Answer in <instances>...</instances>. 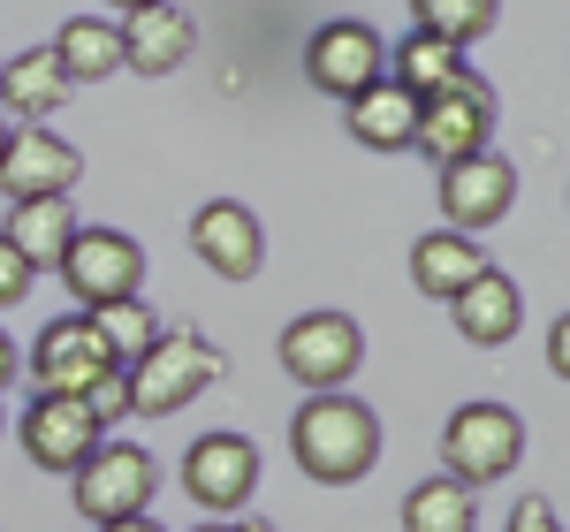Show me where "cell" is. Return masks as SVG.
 Listing matches in <instances>:
<instances>
[{
	"label": "cell",
	"mask_w": 570,
	"mask_h": 532,
	"mask_svg": "<svg viewBox=\"0 0 570 532\" xmlns=\"http://www.w3.org/2000/svg\"><path fill=\"white\" fill-rule=\"evenodd\" d=\"M77 403L91 411V426H99V434H107V426H122V418H130V373L115 365V373H107V381H91Z\"/></svg>",
	"instance_id": "26"
},
{
	"label": "cell",
	"mask_w": 570,
	"mask_h": 532,
	"mask_svg": "<svg viewBox=\"0 0 570 532\" xmlns=\"http://www.w3.org/2000/svg\"><path fill=\"white\" fill-rule=\"evenodd\" d=\"M357 365H365V327L351 312H305L282 327V373L312 396H343V381H357Z\"/></svg>",
	"instance_id": "4"
},
{
	"label": "cell",
	"mask_w": 570,
	"mask_h": 532,
	"mask_svg": "<svg viewBox=\"0 0 570 532\" xmlns=\"http://www.w3.org/2000/svg\"><path fill=\"white\" fill-rule=\"evenodd\" d=\"M305 77L327 99H343L351 107L357 91H373L389 77V39L373 31V23H357V16H335V23H320L305 46Z\"/></svg>",
	"instance_id": "9"
},
{
	"label": "cell",
	"mask_w": 570,
	"mask_h": 532,
	"mask_svg": "<svg viewBox=\"0 0 570 532\" xmlns=\"http://www.w3.org/2000/svg\"><path fill=\"white\" fill-rule=\"evenodd\" d=\"M16 442H23V456H31L39 472L77 480V472L91 464V449L107 442V434L91 426L85 403H69V396H31V403H23V418H16Z\"/></svg>",
	"instance_id": "12"
},
{
	"label": "cell",
	"mask_w": 570,
	"mask_h": 532,
	"mask_svg": "<svg viewBox=\"0 0 570 532\" xmlns=\"http://www.w3.org/2000/svg\"><path fill=\"white\" fill-rule=\"evenodd\" d=\"M53 61H61L69 85H99V77H115V69H122L115 23H107V16H69V23L53 31Z\"/></svg>",
	"instance_id": "22"
},
{
	"label": "cell",
	"mask_w": 570,
	"mask_h": 532,
	"mask_svg": "<svg viewBox=\"0 0 570 532\" xmlns=\"http://www.w3.org/2000/svg\"><path fill=\"white\" fill-rule=\"evenodd\" d=\"M464 77V53L456 46H441V39H426V31H403L395 39V53H389V85H403L419 107L434 99V91H449Z\"/></svg>",
	"instance_id": "21"
},
{
	"label": "cell",
	"mask_w": 570,
	"mask_h": 532,
	"mask_svg": "<svg viewBox=\"0 0 570 532\" xmlns=\"http://www.w3.org/2000/svg\"><path fill=\"white\" fill-rule=\"evenodd\" d=\"M85 176V152L69 145V137L46 130H8V160H0V190L16 198V206H39V198H69Z\"/></svg>",
	"instance_id": "13"
},
{
	"label": "cell",
	"mask_w": 570,
	"mask_h": 532,
	"mask_svg": "<svg viewBox=\"0 0 570 532\" xmlns=\"http://www.w3.org/2000/svg\"><path fill=\"white\" fill-rule=\"evenodd\" d=\"M0 426H8V418H0Z\"/></svg>",
	"instance_id": "34"
},
{
	"label": "cell",
	"mask_w": 570,
	"mask_h": 532,
	"mask_svg": "<svg viewBox=\"0 0 570 532\" xmlns=\"http://www.w3.org/2000/svg\"><path fill=\"white\" fill-rule=\"evenodd\" d=\"M441 480H456V487H494V480H510L518 464H525V418L510 411V403H456L449 411V426H441Z\"/></svg>",
	"instance_id": "3"
},
{
	"label": "cell",
	"mask_w": 570,
	"mask_h": 532,
	"mask_svg": "<svg viewBox=\"0 0 570 532\" xmlns=\"http://www.w3.org/2000/svg\"><path fill=\"white\" fill-rule=\"evenodd\" d=\"M122 373H130V418H176L183 403H198L220 373H228V357H220L190 319H176V327H160V343L137 357V365H122Z\"/></svg>",
	"instance_id": "2"
},
{
	"label": "cell",
	"mask_w": 570,
	"mask_h": 532,
	"mask_svg": "<svg viewBox=\"0 0 570 532\" xmlns=\"http://www.w3.org/2000/svg\"><path fill=\"white\" fill-rule=\"evenodd\" d=\"M115 373V357L99 343V327H91V312H69V319H46L39 343H31V381H39V396H85L91 381H107Z\"/></svg>",
	"instance_id": "11"
},
{
	"label": "cell",
	"mask_w": 570,
	"mask_h": 532,
	"mask_svg": "<svg viewBox=\"0 0 570 532\" xmlns=\"http://www.w3.org/2000/svg\"><path fill=\"white\" fill-rule=\"evenodd\" d=\"M183 494L206 510V518H244V502L259 494V449L244 442V434H198V442L183 449Z\"/></svg>",
	"instance_id": "6"
},
{
	"label": "cell",
	"mask_w": 570,
	"mask_h": 532,
	"mask_svg": "<svg viewBox=\"0 0 570 532\" xmlns=\"http://www.w3.org/2000/svg\"><path fill=\"white\" fill-rule=\"evenodd\" d=\"M61 282L77 312H107V305H130L145 289V244L122 236V228H77L69 252H61Z\"/></svg>",
	"instance_id": "5"
},
{
	"label": "cell",
	"mask_w": 570,
	"mask_h": 532,
	"mask_svg": "<svg viewBox=\"0 0 570 532\" xmlns=\"http://www.w3.org/2000/svg\"><path fill=\"white\" fill-rule=\"evenodd\" d=\"M0 160H8V122H0Z\"/></svg>",
	"instance_id": "33"
},
{
	"label": "cell",
	"mask_w": 570,
	"mask_h": 532,
	"mask_svg": "<svg viewBox=\"0 0 570 532\" xmlns=\"http://www.w3.org/2000/svg\"><path fill=\"white\" fill-rule=\"evenodd\" d=\"M69 487H77V510L91 525H122V518H145V502L160 487V464H153V449H137V442H99Z\"/></svg>",
	"instance_id": "7"
},
{
	"label": "cell",
	"mask_w": 570,
	"mask_h": 532,
	"mask_svg": "<svg viewBox=\"0 0 570 532\" xmlns=\"http://www.w3.org/2000/svg\"><path fill=\"white\" fill-rule=\"evenodd\" d=\"M343 122H351V137L365 152H411L419 145V99L381 77L373 91H357L351 107H343Z\"/></svg>",
	"instance_id": "19"
},
{
	"label": "cell",
	"mask_w": 570,
	"mask_h": 532,
	"mask_svg": "<svg viewBox=\"0 0 570 532\" xmlns=\"http://www.w3.org/2000/svg\"><path fill=\"white\" fill-rule=\"evenodd\" d=\"M502 23V0H411V31H426L441 46H480Z\"/></svg>",
	"instance_id": "24"
},
{
	"label": "cell",
	"mask_w": 570,
	"mask_h": 532,
	"mask_svg": "<svg viewBox=\"0 0 570 532\" xmlns=\"http://www.w3.org/2000/svg\"><path fill=\"white\" fill-rule=\"evenodd\" d=\"M434 198H441V221L456 228V236H472V244H480L487 228H494L502 214H510V206H518V168H510V160L487 145V152H472V160L441 168Z\"/></svg>",
	"instance_id": "10"
},
{
	"label": "cell",
	"mask_w": 570,
	"mask_h": 532,
	"mask_svg": "<svg viewBox=\"0 0 570 532\" xmlns=\"http://www.w3.org/2000/svg\"><path fill=\"white\" fill-rule=\"evenodd\" d=\"M289 456L312 487H357L381 464V418L357 396H305L289 418Z\"/></svg>",
	"instance_id": "1"
},
{
	"label": "cell",
	"mask_w": 570,
	"mask_h": 532,
	"mask_svg": "<svg viewBox=\"0 0 570 532\" xmlns=\"http://www.w3.org/2000/svg\"><path fill=\"white\" fill-rule=\"evenodd\" d=\"M99 532H160L153 518H122V525H99Z\"/></svg>",
	"instance_id": "32"
},
{
	"label": "cell",
	"mask_w": 570,
	"mask_h": 532,
	"mask_svg": "<svg viewBox=\"0 0 570 532\" xmlns=\"http://www.w3.org/2000/svg\"><path fill=\"white\" fill-rule=\"evenodd\" d=\"M449 312H456V335H464V343H480V351H502V343L525 327V297H518V282H510L502 266H487V274Z\"/></svg>",
	"instance_id": "18"
},
{
	"label": "cell",
	"mask_w": 570,
	"mask_h": 532,
	"mask_svg": "<svg viewBox=\"0 0 570 532\" xmlns=\"http://www.w3.org/2000/svg\"><path fill=\"white\" fill-rule=\"evenodd\" d=\"M190 532H274V525H266V518H252V510H244V518H220V525H214V518H206V525H190Z\"/></svg>",
	"instance_id": "29"
},
{
	"label": "cell",
	"mask_w": 570,
	"mask_h": 532,
	"mask_svg": "<svg viewBox=\"0 0 570 532\" xmlns=\"http://www.w3.org/2000/svg\"><path fill=\"white\" fill-rule=\"evenodd\" d=\"M0 236H8V252L31 266V274H46V266L61 274V252H69V236H77V206H69V198H39V206H16Z\"/></svg>",
	"instance_id": "20"
},
{
	"label": "cell",
	"mask_w": 570,
	"mask_h": 532,
	"mask_svg": "<svg viewBox=\"0 0 570 532\" xmlns=\"http://www.w3.org/2000/svg\"><path fill=\"white\" fill-rule=\"evenodd\" d=\"M548 365H556V373H570V327H563V319L548 327Z\"/></svg>",
	"instance_id": "30"
},
{
	"label": "cell",
	"mask_w": 570,
	"mask_h": 532,
	"mask_svg": "<svg viewBox=\"0 0 570 532\" xmlns=\"http://www.w3.org/2000/svg\"><path fill=\"white\" fill-rule=\"evenodd\" d=\"M403 532H480V494L456 480H419L403 494Z\"/></svg>",
	"instance_id": "23"
},
{
	"label": "cell",
	"mask_w": 570,
	"mask_h": 532,
	"mask_svg": "<svg viewBox=\"0 0 570 532\" xmlns=\"http://www.w3.org/2000/svg\"><path fill=\"white\" fill-rule=\"evenodd\" d=\"M115 46H122V69H137V77H176L198 46V23L183 8H122Z\"/></svg>",
	"instance_id": "15"
},
{
	"label": "cell",
	"mask_w": 570,
	"mask_h": 532,
	"mask_svg": "<svg viewBox=\"0 0 570 532\" xmlns=\"http://www.w3.org/2000/svg\"><path fill=\"white\" fill-rule=\"evenodd\" d=\"M510 532H563V518H556V502H548V494H525V502L510 510Z\"/></svg>",
	"instance_id": "28"
},
{
	"label": "cell",
	"mask_w": 570,
	"mask_h": 532,
	"mask_svg": "<svg viewBox=\"0 0 570 532\" xmlns=\"http://www.w3.org/2000/svg\"><path fill=\"white\" fill-rule=\"evenodd\" d=\"M16 365H23V357H16V343H8V335H0V388H8V381H16Z\"/></svg>",
	"instance_id": "31"
},
{
	"label": "cell",
	"mask_w": 570,
	"mask_h": 532,
	"mask_svg": "<svg viewBox=\"0 0 570 532\" xmlns=\"http://www.w3.org/2000/svg\"><path fill=\"white\" fill-rule=\"evenodd\" d=\"M61 99H69V77H61L53 46H23V53L0 61V122L23 115V130H46Z\"/></svg>",
	"instance_id": "16"
},
{
	"label": "cell",
	"mask_w": 570,
	"mask_h": 532,
	"mask_svg": "<svg viewBox=\"0 0 570 532\" xmlns=\"http://www.w3.org/2000/svg\"><path fill=\"white\" fill-rule=\"evenodd\" d=\"M487 137H494V85L472 77V69L419 107V152H426L434 168H456V160L487 152Z\"/></svg>",
	"instance_id": "8"
},
{
	"label": "cell",
	"mask_w": 570,
	"mask_h": 532,
	"mask_svg": "<svg viewBox=\"0 0 570 532\" xmlns=\"http://www.w3.org/2000/svg\"><path fill=\"white\" fill-rule=\"evenodd\" d=\"M91 327H99V343H107V357L115 365H137V357L160 343V312L145 305V297H130V305H107L91 312Z\"/></svg>",
	"instance_id": "25"
},
{
	"label": "cell",
	"mask_w": 570,
	"mask_h": 532,
	"mask_svg": "<svg viewBox=\"0 0 570 532\" xmlns=\"http://www.w3.org/2000/svg\"><path fill=\"white\" fill-rule=\"evenodd\" d=\"M487 266L494 259H487L472 236H456V228H434V236L411 244V282H419V297H434V305H456Z\"/></svg>",
	"instance_id": "17"
},
{
	"label": "cell",
	"mask_w": 570,
	"mask_h": 532,
	"mask_svg": "<svg viewBox=\"0 0 570 532\" xmlns=\"http://www.w3.org/2000/svg\"><path fill=\"white\" fill-rule=\"evenodd\" d=\"M190 252L214 266L220 282H252L266 266V228L252 206H236V198H206L198 206V221H190Z\"/></svg>",
	"instance_id": "14"
},
{
	"label": "cell",
	"mask_w": 570,
	"mask_h": 532,
	"mask_svg": "<svg viewBox=\"0 0 570 532\" xmlns=\"http://www.w3.org/2000/svg\"><path fill=\"white\" fill-rule=\"evenodd\" d=\"M31 282H39V274L16 259V252H8V236H0V312H16V305H23V297H31Z\"/></svg>",
	"instance_id": "27"
}]
</instances>
